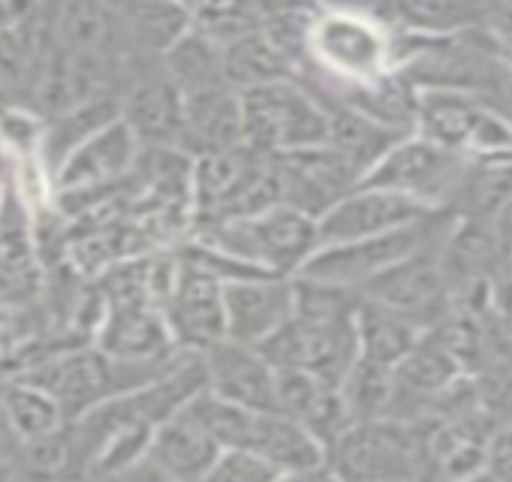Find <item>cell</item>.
Instances as JSON below:
<instances>
[{
    "mask_svg": "<svg viewBox=\"0 0 512 482\" xmlns=\"http://www.w3.org/2000/svg\"><path fill=\"white\" fill-rule=\"evenodd\" d=\"M220 58H223V85L235 94H247L256 88L293 79L287 61L266 40L263 31H256V34L232 43L229 49L220 52Z\"/></svg>",
    "mask_w": 512,
    "mask_h": 482,
    "instance_id": "26",
    "label": "cell"
},
{
    "mask_svg": "<svg viewBox=\"0 0 512 482\" xmlns=\"http://www.w3.org/2000/svg\"><path fill=\"white\" fill-rule=\"evenodd\" d=\"M217 455L220 443L184 407L154 428L145 461L169 482H202Z\"/></svg>",
    "mask_w": 512,
    "mask_h": 482,
    "instance_id": "17",
    "label": "cell"
},
{
    "mask_svg": "<svg viewBox=\"0 0 512 482\" xmlns=\"http://www.w3.org/2000/svg\"><path fill=\"white\" fill-rule=\"evenodd\" d=\"M160 73L184 97L187 94H199V91H211V88H226L223 85V58H220V49H214L211 43H205L193 31H187V37H181L163 55Z\"/></svg>",
    "mask_w": 512,
    "mask_h": 482,
    "instance_id": "27",
    "label": "cell"
},
{
    "mask_svg": "<svg viewBox=\"0 0 512 482\" xmlns=\"http://www.w3.org/2000/svg\"><path fill=\"white\" fill-rule=\"evenodd\" d=\"M121 109L115 97H100V100H88L79 103L61 115L43 118V136H40V166L52 184V175L61 169V163L79 148L85 145L94 133H100L106 124L118 121Z\"/></svg>",
    "mask_w": 512,
    "mask_h": 482,
    "instance_id": "22",
    "label": "cell"
},
{
    "mask_svg": "<svg viewBox=\"0 0 512 482\" xmlns=\"http://www.w3.org/2000/svg\"><path fill=\"white\" fill-rule=\"evenodd\" d=\"M0 482H22V476H19L16 464H10V467L0 470Z\"/></svg>",
    "mask_w": 512,
    "mask_h": 482,
    "instance_id": "36",
    "label": "cell"
},
{
    "mask_svg": "<svg viewBox=\"0 0 512 482\" xmlns=\"http://www.w3.org/2000/svg\"><path fill=\"white\" fill-rule=\"evenodd\" d=\"M392 371L395 368H383V365L356 359V365L338 386L350 422L386 419L389 398H392Z\"/></svg>",
    "mask_w": 512,
    "mask_h": 482,
    "instance_id": "29",
    "label": "cell"
},
{
    "mask_svg": "<svg viewBox=\"0 0 512 482\" xmlns=\"http://www.w3.org/2000/svg\"><path fill=\"white\" fill-rule=\"evenodd\" d=\"M485 103L488 100L464 91H416L413 136L446 151L467 154Z\"/></svg>",
    "mask_w": 512,
    "mask_h": 482,
    "instance_id": "21",
    "label": "cell"
},
{
    "mask_svg": "<svg viewBox=\"0 0 512 482\" xmlns=\"http://www.w3.org/2000/svg\"><path fill=\"white\" fill-rule=\"evenodd\" d=\"M175 284L163 302V320L178 350L205 353L226 338L223 326V281L202 266L184 260L178 251Z\"/></svg>",
    "mask_w": 512,
    "mask_h": 482,
    "instance_id": "11",
    "label": "cell"
},
{
    "mask_svg": "<svg viewBox=\"0 0 512 482\" xmlns=\"http://www.w3.org/2000/svg\"><path fill=\"white\" fill-rule=\"evenodd\" d=\"M452 220H455L452 214L437 211V214H428V217H422V220H416V223H410L404 229L386 232V235L347 241V245L317 248L314 257L302 266V272L296 278L356 293L359 287H365L371 278L383 275L395 263H401L410 254H416V251L434 245V241H440L449 232Z\"/></svg>",
    "mask_w": 512,
    "mask_h": 482,
    "instance_id": "5",
    "label": "cell"
},
{
    "mask_svg": "<svg viewBox=\"0 0 512 482\" xmlns=\"http://www.w3.org/2000/svg\"><path fill=\"white\" fill-rule=\"evenodd\" d=\"M512 199V151L464 154V166L449 202L455 220L494 223Z\"/></svg>",
    "mask_w": 512,
    "mask_h": 482,
    "instance_id": "20",
    "label": "cell"
},
{
    "mask_svg": "<svg viewBox=\"0 0 512 482\" xmlns=\"http://www.w3.org/2000/svg\"><path fill=\"white\" fill-rule=\"evenodd\" d=\"M244 148L260 157H281L326 145L329 112L299 82H275L241 94Z\"/></svg>",
    "mask_w": 512,
    "mask_h": 482,
    "instance_id": "4",
    "label": "cell"
},
{
    "mask_svg": "<svg viewBox=\"0 0 512 482\" xmlns=\"http://www.w3.org/2000/svg\"><path fill=\"white\" fill-rule=\"evenodd\" d=\"M494 232H497V238H500L503 257L512 254V199H509L506 208L494 217Z\"/></svg>",
    "mask_w": 512,
    "mask_h": 482,
    "instance_id": "31",
    "label": "cell"
},
{
    "mask_svg": "<svg viewBox=\"0 0 512 482\" xmlns=\"http://www.w3.org/2000/svg\"><path fill=\"white\" fill-rule=\"evenodd\" d=\"M425 332L410 323L407 317L374 305L368 299H359L356 308V341H359V359L395 368L422 338Z\"/></svg>",
    "mask_w": 512,
    "mask_h": 482,
    "instance_id": "25",
    "label": "cell"
},
{
    "mask_svg": "<svg viewBox=\"0 0 512 482\" xmlns=\"http://www.w3.org/2000/svg\"><path fill=\"white\" fill-rule=\"evenodd\" d=\"M485 470L497 482H512V422H500L485 449Z\"/></svg>",
    "mask_w": 512,
    "mask_h": 482,
    "instance_id": "30",
    "label": "cell"
},
{
    "mask_svg": "<svg viewBox=\"0 0 512 482\" xmlns=\"http://www.w3.org/2000/svg\"><path fill=\"white\" fill-rule=\"evenodd\" d=\"M458 482H497L488 470H479V473H470V476H464V479H458Z\"/></svg>",
    "mask_w": 512,
    "mask_h": 482,
    "instance_id": "37",
    "label": "cell"
},
{
    "mask_svg": "<svg viewBox=\"0 0 512 482\" xmlns=\"http://www.w3.org/2000/svg\"><path fill=\"white\" fill-rule=\"evenodd\" d=\"M232 148H244L241 94L229 88L187 94L178 151H184L187 157H202Z\"/></svg>",
    "mask_w": 512,
    "mask_h": 482,
    "instance_id": "18",
    "label": "cell"
},
{
    "mask_svg": "<svg viewBox=\"0 0 512 482\" xmlns=\"http://www.w3.org/2000/svg\"><path fill=\"white\" fill-rule=\"evenodd\" d=\"M443 238L395 263L383 275L371 278L365 287L356 290V296L407 317L422 332H431L437 323L449 317V287L440 269Z\"/></svg>",
    "mask_w": 512,
    "mask_h": 482,
    "instance_id": "8",
    "label": "cell"
},
{
    "mask_svg": "<svg viewBox=\"0 0 512 482\" xmlns=\"http://www.w3.org/2000/svg\"><path fill=\"white\" fill-rule=\"evenodd\" d=\"M335 482H416V428L395 419L347 425L326 449Z\"/></svg>",
    "mask_w": 512,
    "mask_h": 482,
    "instance_id": "6",
    "label": "cell"
},
{
    "mask_svg": "<svg viewBox=\"0 0 512 482\" xmlns=\"http://www.w3.org/2000/svg\"><path fill=\"white\" fill-rule=\"evenodd\" d=\"M7 178H10V160H7L4 148H0V187L7 184Z\"/></svg>",
    "mask_w": 512,
    "mask_h": 482,
    "instance_id": "35",
    "label": "cell"
},
{
    "mask_svg": "<svg viewBox=\"0 0 512 482\" xmlns=\"http://www.w3.org/2000/svg\"><path fill=\"white\" fill-rule=\"evenodd\" d=\"M416 428V482H458L485 470L488 437L497 422L485 413L428 416Z\"/></svg>",
    "mask_w": 512,
    "mask_h": 482,
    "instance_id": "9",
    "label": "cell"
},
{
    "mask_svg": "<svg viewBox=\"0 0 512 482\" xmlns=\"http://www.w3.org/2000/svg\"><path fill=\"white\" fill-rule=\"evenodd\" d=\"M22 10H25V4H0V31H4L13 19H19Z\"/></svg>",
    "mask_w": 512,
    "mask_h": 482,
    "instance_id": "34",
    "label": "cell"
},
{
    "mask_svg": "<svg viewBox=\"0 0 512 482\" xmlns=\"http://www.w3.org/2000/svg\"><path fill=\"white\" fill-rule=\"evenodd\" d=\"M326 112H329L326 145L335 154H341L356 169L359 178H365L383 160V154L404 139V133L389 130L380 121H374L350 106H326Z\"/></svg>",
    "mask_w": 512,
    "mask_h": 482,
    "instance_id": "23",
    "label": "cell"
},
{
    "mask_svg": "<svg viewBox=\"0 0 512 482\" xmlns=\"http://www.w3.org/2000/svg\"><path fill=\"white\" fill-rule=\"evenodd\" d=\"M19 455V440L10 434V428L4 425V419H0V470L10 467Z\"/></svg>",
    "mask_w": 512,
    "mask_h": 482,
    "instance_id": "32",
    "label": "cell"
},
{
    "mask_svg": "<svg viewBox=\"0 0 512 482\" xmlns=\"http://www.w3.org/2000/svg\"><path fill=\"white\" fill-rule=\"evenodd\" d=\"M464 166V154L446 151L419 136H404L383 160L362 178V187L386 190L422 205L425 211H446Z\"/></svg>",
    "mask_w": 512,
    "mask_h": 482,
    "instance_id": "7",
    "label": "cell"
},
{
    "mask_svg": "<svg viewBox=\"0 0 512 482\" xmlns=\"http://www.w3.org/2000/svg\"><path fill=\"white\" fill-rule=\"evenodd\" d=\"M293 317V278H244L223 284L226 341L260 347Z\"/></svg>",
    "mask_w": 512,
    "mask_h": 482,
    "instance_id": "13",
    "label": "cell"
},
{
    "mask_svg": "<svg viewBox=\"0 0 512 482\" xmlns=\"http://www.w3.org/2000/svg\"><path fill=\"white\" fill-rule=\"evenodd\" d=\"M506 112H509V109H506ZM509 115H512V112H509Z\"/></svg>",
    "mask_w": 512,
    "mask_h": 482,
    "instance_id": "39",
    "label": "cell"
},
{
    "mask_svg": "<svg viewBox=\"0 0 512 482\" xmlns=\"http://www.w3.org/2000/svg\"><path fill=\"white\" fill-rule=\"evenodd\" d=\"M428 214H437V211H425L422 205L410 199L359 184L317 220V238H320V248L347 245V241H362V238L404 229Z\"/></svg>",
    "mask_w": 512,
    "mask_h": 482,
    "instance_id": "12",
    "label": "cell"
},
{
    "mask_svg": "<svg viewBox=\"0 0 512 482\" xmlns=\"http://www.w3.org/2000/svg\"><path fill=\"white\" fill-rule=\"evenodd\" d=\"M187 238L202 241L205 248L253 272L275 275V278H296L320 248L317 220L287 205H275L256 217L193 226Z\"/></svg>",
    "mask_w": 512,
    "mask_h": 482,
    "instance_id": "2",
    "label": "cell"
},
{
    "mask_svg": "<svg viewBox=\"0 0 512 482\" xmlns=\"http://www.w3.org/2000/svg\"><path fill=\"white\" fill-rule=\"evenodd\" d=\"M263 7L256 4H196L190 7V31L211 43L214 49H229L232 43L260 31Z\"/></svg>",
    "mask_w": 512,
    "mask_h": 482,
    "instance_id": "28",
    "label": "cell"
},
{
    "mask_svg": "<svg viewBox=\"0 0 512 482\" xmlns=\"http://www.w3.org/2000/svg\"><path fill=\"white\" fill-rule=\"evenodd\" d=\"M205 392L244 410H275V368L253 347L217 341L202 353Z\"/></svg>",
    "mask_w": 512,
    "mask_h": 482,
    "instance_id": "15",
    "label": "cell"
},
{
    "mask_svg": "<svg viewBox=\"0 0 512 482\" xmlns=\"http://www.w3.org/2000/svg\"><path fill=\"white\" fill-rule=\"evenodd\" d=\"M329 482H335V479H332V476H329Z\"/></svg>",
    "mask_w": 512,
    "mask_h": 482,
    "instance_id": "38",
    "label": "cell"
},
{
    "mask_svg": "<svg viewBox=\"0 0 512 482\" xmlns=\"http://www.w3.org/2000/svg\"><path fill=\"white\" fill-rule=\"evenodd\" d=\"M187 410L205 425L220 449L250 452L278 473L326 467L323 446L302 425L275 410H244L214 398L211 392H199Z\"/></svg>",
    "mask_w": 512,
    "mask_h": 482,
    "instance_id": "3",
    "label": "cell"
},
{
    "mask_svg": "<svg viewBox=\"0 0 512 482\" xmlns=\"http://www.w3.org/2000/svg\"><path fill=\"white\" fill-rule=\"evenodd\" d=\"M127 52L139 67H157L163 55L190 31V4L124 0L118 4Z\"/></svg>",
    "mask_w": 512,
    "mask_h": 482,
    "instance_id": "19",
    "label": "cell"
},
{
    "mask_svg": "<svg viewBox=\"0 0 512 482\" xmlns=\"http://www.w3.org/2000/svg\"><path fill=\"white\" fill-rule=\"evenodd\" d=\"M395 73V34L374 7H314L308 58L293 82L323 106Z\"/></svg>",
    "mask_w": 512,
    "mask_h": 482,
    "instance_id": "1",
    "label": "cell"
},
{
    "mask_svg": "<svg viewBox=\"0 0 512 482\" xmlns=\"http://www.w3.org/2000/svg\"><path fill=\"white\" fill-rule=\"evenodd\" d=\"M121 121L139 148H178L184 127V94L157 67L139 70L118 97Z\"/></svg>",
    "mask_w": 512,
    "mask_h": 482,
    "instance_id": "14",
    "label": "cell"
},
{
    "mask_svg": "<svg viewBox=\"0 0 512 482\" xmlns=\"http://www.w3.org/2000/svg\"><path fill=\"white\" fill-rule=\"evenodd\" d=\"M281 205L320 220L338 199L359 187L356 169L329 145L272 157Z\"/></svg>",
    "mask_w": 512,
    "mask_h": 482,
    "instance_id": "10",
    "label": "cell"
},
{
    "mask_svg": "<svg viewBox=\"0 0 512 482\" xmlns=\"http://www.w3.org/2000/svg\"><path fill=\"white\" fill-rule=\"evenodd\" d=\"M275 407L281 416L302 425L323 446V452L347 425H353L341 392L308 371H275Z\"/></svg>",
    "mask_w": 512,
    "mask_h": 482,
    "instance_id": "16",
    "label": "cell"
},
{
    "mask_svg": "<svg viewBox=\"0 0 512 482\" xmlns=\"http://www.w3.org/2000/svg\"><path fill=\"white\" fill-rule=\"evenodd\" d=\"M0 419L22 443L52 437L67 428L61 404L31 380H0Z\"/></svg>",
    "mask_w": 512,
    "mask_h": 482,
    "instance_id": "24",
    "label": "cell"
},
{
    "mask_svg": "<svg viewBox=\"0 0 512 482\" xmlns=\"http://www.w3.org/2000/svg\"><path fill=\"white\" fill-rule=\"evenodd\" d=\"M275 482H329L326 467H314V470H293V473H281Z\"/></svg>",
    "mask_w": 512,
    "mask_h": 482,
    "instance_id": "33",
    "label": "cell"
}]
</instances>
